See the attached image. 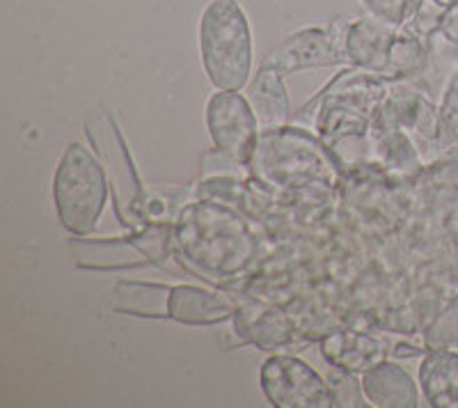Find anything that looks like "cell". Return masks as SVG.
I'll use <instances>...</instances> for the list:
<instances>
[{"label": "cell", "mask_w": 458, "mask_h": 408, "mask_svg": "<svg viewBox=\"0 0 458 408\" xmlns=\"http://www.w3.org/2000/svg\"><path fill=\"white\" fill-rule=\"evenodd\" d=\"M326 383H328L330 397H333L335 408H365L369 406L362 390V381H358V374L346 372L342 367L328 365L326 372Z\"/></svg>", "instance_id": "cell-17"}, {"label": "cell", "mask_w": 458, "mask_h": 408, "mask_svg": "<svg viewBox=\"0 0 458 408\" xmlns=\"http://www.w3.org/2000/svg\"><path fill=\"white\" fill-rule=\"evenodd\" d=\"M239 305L220 292L198 287V285H177L163 296V317L188 326H211L232 319Z\"/></svg>", "instance_id": "cell-12"}, {"label": "cell", "mask_w": 458, "mask_h": 408, "mask_svg": "<svg viewBox=\"0 0 458 408\" xmlns=\"http://www.w3.org/2000/svg\"><path fill=\"white\" fill-rule=\"evenodd\" d=\"M234 330L236 336L243 337V342L261 351H271V353L292 346L298 336L292 314H286L284 310L271 303H257V301L236 308Z\"/></svg>", "instance_id": "cell-11"}, {"label": "cell", "mask_w": 458, "mask_h": 408, "mask_svg": "<svg viewBox=\"0 0 458 408\" xmlns=\"http://www.w3.org/2000/svg\"><path fill=\"white\" fill-rule=\"evenodd\" d=\"M422 395L433 408H458V353L428 349L417 370Z\"/></svg>", "instance_id": "cell-15"}, {"label": "cell", "mask_w": 458, "mask_h": 408, "mask_svg": "<svg viewBox=\"0 0 458 408\" xmlns=\"http://www.w3.org/2000/svg\"><path fill=\"white\" fill-rule=\"evenodd\" d=\"M172 243L188 271L216 285L243 277L259 255V239L250 220L229 204L202 198L174 216Z\"/></svg>", "instance_id": "cell-1"}, {"label": "cell", "mask_w": 458, "mask_h": 408, "mask_svg": "<svg viewBox=\"0 0 458 408\" xmlns=\"http://www.w3.org/2000/svg\"><path fill=\"white\" fill-rule=\"evenodd\" d=\"M53 202L69 234H92L108 202V174L97 152L81 142L64 149L53 174Z\"/></svg>", "instance_id": "cell-5"}, {"label": "cell", "mask_w": 458, "mask_h": 408, "mask_svg": "<svg viewBox=\"0 0 458 408\" xmlns=\"http://www.w3.org/2000/svg\"><path fill=\"white\" fill-rule=\"evenodd\" d=\"M198 37L208 83L234 92L250 83L252 32L239 0H211L199 19Z\"/></svg>", "instance_id": "cell-3"}, {"label": "cell", "mask_w": 458, "mask_h": 408, "mask_svg": "<svg viewBox=\"0 0 458 408\" xmlns=\"http://www.w3.org/2000/svg\"><path fill=\"white\" fill-rule=\"evenodd\" d=\"M458 142V73L449 83L440 110H437V147L447 149Z\"/></svg>", "instance_id": "cell-20"}, {"label": "cell", "mask_w": 458, "mask_h": 408, "mask_svg": "<svg viewBox=\"0 0 458 408\" xmlns=\"http://www.w3.org/2000/svg\"><path fill=\"white\" fill-rule=\"evenodd\" d=\"M248 101L255 110L261 129H276L289 122V97H286L284 76L271 69L259 67L255 79L248 83Z\"/></svg>", "instance_id": "cell-16"}, {"label": "cell", "mask_w": 458, "mask_h": 408, "mask_svg": "<svg viewBox=\"0 0 458 408\" xmlns=\"http://www.w3.org/2000/svg\"><path fill=\"white\" fill-rule=\"evenodd\" d=\"M437 30L443 32V37L447 42L458 47V3L456 5L447 7V10H443V14L437 19Z\"/></svg>", "instance_id": "cell-21"}, {"label": "cell", "mask_w": 458, "mask_h": 408, "mask_svg": "<svg viewBox=\"0 0 458 408\" xmlns=\"http://www.w3.org/2000/svg\"><path fill=\"white\" fill-rule=\"evenodd\" d=\"M369 16L390 26H406L422 10L424 0H360Z\"/></svg>", "instance_id": "cell-19"}, {"label": "cell", "mask_w": 458, "mask_h": 408, "mask_svg": "<svg viewBox=\"0 0 458 408\" xmlns=\"http://www.w3.org/2000/svg\"><path fill=\"white\" fill-rule=\"evenodd\" d=\"M337 63H346L342 51V35L333 28H305L296 35H289L280 47L273 48L261 67L286 76L302 69L330 67Z\"/></svg>", "instance_id": "cell-9"}, {"label": "cell", "mask_w": 458, "mask_h": 408, "mask_svg": "<svg viewBox=\"0 0 458 408\" xmlns=\"http://www.w3.org/2000/svg\"><path fill=\"white\" fill-rule=\"evenodd\" d=\"M431 3H433V7H436V10H447V7L456 5L458 0H431Z\"/></svg>", "instance_id": "cell-22"}, {"label": "cell", "mask_w": 458, "mask_h": 408, "mask_svg": "<svg viewBox=\"0 0 458 408\" xmlns=\"http://www.w3.org/2000/svg\"><path fill=\"white\" fill-rule=\"evenodd\" d=\"M390 353V342L386 337L362 330H335L321 340L323 361L360 377L378 362L387 361Z\"/></svg>", "instance_id": "cell-13"}, {"label": "cell", "mask_w": 458, "mask_h": 408, "mask_svg": "<svg viewBox=\"0 0 458 408\" xmlns=\"http://www.w3.org/2000/svg\"><path fill=\"white\" fill-rule=\"evenodd\" d=\"M424 346L428 349H454L458 346V299H454L437 314L424 333Z\"/></svg>", "instance_id": "cell-18"}, {"label": "cell", "mask_w": 458, "mask_h": 408, "mask_svg": "<svg viewBox=\"0 0 458 408\" xmlns=\"http://www.w3.org/2000/svg\"><path fill=\"white\" fill-rule=\"evenodd\" d=\"M88 133L92 145L97 147V157L104 163L108 182L113 183L114 209L124 225L138 223L142 218V186L138 179L136 168L131 163V154L126 149V142L117 126L113 124V117L101 113L99 120L88 124Z\"/></svg>", "instance_id": "cell-6"}, {"label": "cell", "mask_w": 458, "mask_h": 408, "mask_svg": "<svg viewBox=\"0 0 458 408\" xmlns=\"http://www.w3.org/2000/svg\"><path fill=\"white\" fill-rule=\"evenodd\" d=\"M261 393L277 408H330L326 377L289 353H276L266 358L259 372Z\"/></svg>", "instance_id": "cell-7"}, {"label": "cell", "mask_w": 458, "mask_h": 408, "mask_svg": "<svg viewBox=\"0 0 458 408\" xmlns=\"http://www.w3.org/2000/svg\"><path fill=\"white\" fill-rule=\"evenodd\" d=\"M207 129L216 149L248 166L261 124L248 97L234 89H218L207 101Z\"/></svg>", "instance_id": "cell-8"}, {"label": "cell", "mask_w": 458, "mask_h": 408, "mask_svg": "<svg viewBox=\"0 0 458 408\" xmlns=\"http://www.w3.org/2000/svg\"><path fill=\"white\" fill-rule=\"evenodd\" d=\"M376 115L399 126L415 142L420 152L437 147V110L417 89L406 85L387 89Z\"/></svg>", "instance_id": "cell-10"}, {"label": "cell", "mask_w": 458, "mask_h": 408, "mask_svg": "<svg viewBox=\"0 0 458 408\" xmlns=\"http://www.w3.org/2000/svg\"><path fill=\"white\" fill-rule=\"evenodd\" d=\"M344 60L380 81L412 79L427 64V48L403 26L358 19L342 32Z\"/></svg>", "instance_id": "cell-4"}, {"label": "cell", "mask_w": 458, "mask_h": 408, "mask_svg": "<svg viewBox=\"0 0 458 408\" xmlns=\"http://www.w3.org/2000/svg\"><path fill=\"white\" fill-rule=\"evenodd\" d=\"M362 390L376 408H417L420 406V390L411 374L399 362L383 361L369 372L362 374Z\"/></svg>", "instance_id": "cell-14"}, {"label": "cell", "mask_w": 458, "mask_h": 408, "mask_svg": "<svg viewBox=\"0 0 458 408\" xmlns=\"http://www.w3.org/2000/svg\"><path fill=\"white\" fill-rule=\"evenodd\" d=\"M248 173L273 193L312 198H328L344 183L342 166L326 142L289 124L261 129Z\"/></svg>", "instance_id": "cell-2"}]
</instances>
